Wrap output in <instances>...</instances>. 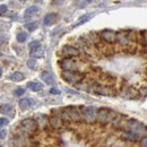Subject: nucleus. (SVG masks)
I'll list each match as a JSON object with an SVG mask.
<instances>
[{
	"label": "nucleus",
	"mask_w": 147,
	"mask_h": 147,
	"mask_svg": "<svg viewBox=\"0 0 147 147\" xmlns=\"http://www.w3.org/2000/svg\"><path fill=\"white\" fill-rule=\"evenodd\" d=\"M115 115H117L115 112H113L110 109H107V108H101L96 112V119L103 125H107L109 122H114Z\"/></svg>",
	"instance_id": "obj_1"
},
{
	"label": "nucleus",
	"mask_w": 147,
	"mask_h": 147,
	"mask_svg": "<svg viewBox=\"0 0 147 147\" xmlns=\"http://www.w3.org/2000/svg\"><path fill=\"white\" fill-rule=\"evenodd\" d=\"M63 80H66L69 84H77L79 82L83 80L84 75L78 71H74V70H63L61 74Z\"/></svg>",
	"instance_id": "obj_2"
},
{
	"label": "nucleus",
	"mask_w": 147,
	"mask_h": 147,
	"mask_svg": "<svg viewBox=\"0 0 147 147\" xmlns=\"http://www.w3.org/2000/svg\"><path fill=\"white\" fill-rule=\"evenodd\" d=\"M63 115L67 117V120H73L76 122L82 121V112L75 107H68L63 111Z\"/></svg>",
	"instance_id": "obj_3"
},
{
	"label": "nucleus",
	"mask_w": 147,
	"mask_h": 147,
	"mask_svg": "<svg viewBox=\"0 0 147 147\" xmlns=\"http://www.w3.org/2000/svg\"><path fill=\"white\" fill-rule=\"evenodd\" d=\"M20 128L26 134H34L37 130V122L33 119H24L20 121Z\"/></svg>",
	"instance_id": "obj_4"
},
{
	"label": "nucleus",
	"mask_w": 147,
	"mask_h": 147,
	"mask_svg": "<svg viewBox=\"0 0 147 147\" xmlns=\"http://www.w3.org/2000/svg\"><path fill=\"white\" fill-rule=\"evenodd\" d=\"M96 112L97 110L94 107H87V108H83L82 112V117H84V120L88 123H94L96 121Z\"/></svg>",
	"instance_id": "obj_5"
},
{
	"label": "nucleus",
	"mask_w": 147,
	"mask_h": 147,
	"mask_svg": "<svg viewBox=\"0 0 147 147\" xmlns=\"http://www.w3.org/2000/svg\"><path fill=\"white\" fill-rule=\"evenodd\" d=\"M61 53L66 55V58H71V57H76L79 55V50L71 45H65L61 50Z\"/></svg>",
	"instance_id": "obj_6"
},
{
	"label": "nucleus",
	"mask_w": 147,
	"mask_h": 147,
	"mask_svg": "<svg viewBox=\"0 0 147 147\" xmlns=\"http://www.w3.org/2000/svg\"><path fill=\"white\" fill-rule=\"evenodd\" d=\"M115 35H117V33L111 31V30H104V31L101 32V37L108 43H114L115 42Z\"/></svg>",
	"instance_id": "obj_7"
},
{
	"label": "nucleus",
	"mask_w": 147,
	"mask_h": 147,
	"mask_svg": "<svg viewBox=\"0 0 147 147\" xmlns=\"http://www.w3.org/2000/svg\"><path fill=\"white\" fill-rule=\"evenodd\" d=\"M59 65H60V67L63 70H74V68L76 66L75 61H74L71 58H65V59H62L59 62Z\"/></svg>",
	"instance_id": "obj_8"
},
{
	"label": "nucleus",
	"mask_w": 147,
	"mask_h": 147,
	"mask_svg": "<svg viewBox=\"0 0 147 147\" xmlns=\"http://www.w3.org/2000/svg\"><path fill=\"white\" fill-rule=\"evenodd\" d=\"M94 92L100 94V95H107V96L112 95V91H111L110 87L101 86V85H95V86H94Z\"/></svg>",
	"instance_id": "obj_9"
},
{
	"label": "nucleus",
	"mask_w": 147,
	"mask_h": 147,
	"mask_svg": "<svg viewBox=\"0 0 147 147\" xmlns=\"http://www.w3.org/2000/svg\"><path fill=\"white\" fill-rule=\"evenodd\" d=\"M0 112L3 113V114H7L9 117H14L15 113H16L15 112V108L13 105H10V104H3V105H1L0 107Z\"/></svg>",
	"instance_id": "obj_10"
},
{
	"label": "nucleus",
	"mask_w": 147,
	"mask_h": 147,
	"mask_svg": "<svg viewBox=\"0 0 147 147\" xmlns=\"http://www.w3.org/2000/svg\"><path fill=\"white\" fill-rule=\"evenodd\" d=\"M128 125H129V127H130V131H134V132H136V134H137V130H138V131H142V129L145 130L144 125H142L140 122H138V121H136V120H130L128 122Z\"/></svg>",
	"instance_id": "obj_11"
},
{
	"label": "nucleus",
	"mask_w": 147,
	"mask_h": 147,
	"mask_svg": "<svg viewBox=\"0 0 147 147\" xmlns=\"http://www.w3.org/2000/svg\"><path fill=\"white\" fill-rule=\"evenodd\" d=\"M41 78L48 85H53L55 84V78H53V76L49 71H42L41 73Z\"/></svg>",
	"instance_id": "obj_12"
},
{
	"label": "nucleus",
	"mask_w": 147,
	"mask_h": 147,
	"mask_svg": "<svg viewBox=\"0 0 147 147\" xmlns=\"http://www.w3.org/2000/svg\"><path fill=\"white\" fill-rule=\"evenodd\" d=\"M57 18H58V16H57V14H55V13L48 14V15L44 17V19H43V24H44L45 26L53 25L55 22H57Z\"/></svg>",
	"instance_id": "obj_13"
},
{
	"label": "nucleus",
	"mask_w": 147,
	"mask_h": 147,
	"mask_svg": "<svg viewBox=\"0 0 147 147\" xmlns=\"http://www.w3.org/2000/svg\"><path fill=\"white\" fill-rule=\"evenodd\" d=\"M33 104H34V101L31 100V98H22V100L19 101V108H20L22 110H27V109H30Z\"/></svg>",
	"instance_id": "obj_14"
},
{
	"label": "nucleus",
	"mask_w": 147,
	"mask_h": 147,
	"mask_svg": "<svg viewBox=\"0 0 147 147\" xmlns=\"http://www.w3.org/2000/svg\"><path fill=\"white\" fill-rule=\"evenodd\" d=\"M50 125L53 127V128L58 129L62 127V118L58 117V115H53L50 118Z\"/></svg>",
	"instance_id": "obj_15"
},
{
	"label": "nucleus",
	"mask_w": 147,
	"mask_h": 147,
	"mask_svg": "<svg viewBox=\"0 0 147 147\" xmlns=\"http://www.w3.org/2000/svg\"><path fill=\"white\" fill-rule=\"evenodd\" d=\"M31 55L33 58H42L44 55V49L41 45L33 48V49H31Z\"/></svg>",
	"instance_id": "obj_16"
},
{
	"label": "nucleus",
	"mask_w": 147,
	"mask_h": 147,
	"mask_svg": "<svg viewBox=\"0 0 147 147\" xmlns=\"http://www.w3.org/2000/svg\"><path fill=\"white\" fill-rule=\"evenodd\" d=\"M26 86H27V88H30L33 92H40L43 88L42 84L41 83H37V82H28L26 84Z\"/></svg>",
	"instance_id": "obj_17"
},
{
	"label": "nucleus",
	"mask_w": 147,
	"mask_h": 147,
	"mask_svg": "<svg viewBox=\"0 0 147 147\" xmlns=\"http://www.w3.org/2000/svg\"><path fill=\"white\" fill-rule=\"evenodd\" d=\"M93 16H94V14H87V15H83L82 17H79V18L77 19V22H76V24L74 25V27H77V26H80V25H83V24L87 23L90 19L92 18Z\"/></svg>",
	"instance_id": "obj_18"
},
{
	"label": "nucleus",
	"mask_w": 147,
	"mask_h": 147,
	"mask_svg": "<svg viewBox=\"0 0 147 147\" xmlns=\"http://www.w3.org/2000/svg\"><path fill=\"white\" fill-rule=\"evenodd\" d=\"M38 10H40V8H38L37 6H31V7H28V8L25 10V14H24V18H25V19L30 18L31 16H33L34 14H36Z\"/></svg>",
	"instance_id": "obj_19"
},
{
	"label": "nucleus",
	"mask_w": 147,
	"mask_h": 147,
	"mask_svg": "<svg viewBox=\"0 0 147 147\" xmlns=\"http://www.w3.org/2000/svg\"><path fill=\"white\" fill-rule=\"evenodd\" d=\"M122 138L126 139V140H129V142H137L139 137H138V135H137L136 132H134V131H128V132L123 134Z\"/></svg>",
	"instance_id": "obj_20"
},
{
	"label": "nucleus",
	"mask_w": 147,
	"mask_h": 147,
	"mask_svg": "<svg viewBox=\"0 0 147 147\" xmlns=\"http://www.w3.org/2000/svg\"><path fill=\"white\" fill-rule=\"evenodd\" d=\"M9 78H10V80H13V82H22L24 78H25V76H24V74L23 73H19V71H16V73L11 74L10 76H9Z\"/></svg>",
	"instance_id": "obj_21"
},
{
	"label": "nucleus",
	"mask_w": 147,
	"mask_h": 147,
	"mask_svg": "<svg viewBox=\"0 0 147 147\" xmlns=\"http://www.w3.org/2000/svg\"><path fill=\"white\" fill-rule=\"evenodd\" d=\"M27 33L26 32H19L18 34H17V36H16V38H17V41H18L19 43H24L26 40H27Z\"/></svg>",
	"instance_id": "obj_22"
},
{
	"label": "nucleus",
	"mask_w": 147,
	"mask_h": 147,
	"mask_svg": "<svg viewBox=\"0 0 147 147\" xmlns=\"http://www.w3.org/2000/svg\"><path fill=\"white\" fill-rule=\"evenodd\" d=\"M25 27L28 30V31H35L37 27H38V23L37 22H33V23H27L26 25H25Z\"/></svg>",
	"instance_id": "obj_23"
},
{
	"label": "nucleus",
	"mask_w": 147,
	"mask_h": 147,
	"mask_svg": "<svg viewBox=\"0 0 147 147\" xmlns=\"http://www.w3.org/2000/svg\"><path fill=\"white\" fill-rule=\"evenodd\" d=\"M27 66H28V68H31V69H35L37 66L36 60H35V59H28V60H27Z\"/></svg>",
	"instance_id": "obj_24"
},
{
	"label": "nucleus",
	"mask_w": 147,
	"mask_h": 147,
	"mask_svg": "<svg viewBox=\"0 0 147 147\" xmlns=\"http://www.w3.org/2000/svg\"><path fill=\"white\" fill-rule=\"evenodd\" d=\"M8 123H9L8 119H6V118H0V128H2V127H5V126H7Z\"/></svg>",
	"instance_id": "obj_25"
},
{
	"label": "nucleus",
	"mask_w": 147,
	"mask_h": 147,
	"mask_svg": "<svg viewBox=\"0 0 147 147\" xmlns=\"http://www.w3.org/2000/svg\"><path fill=\"white\" fill-rule=\"evenodd\" d=\"M24 93H25V90H24V88H17V90L15 91V95H16V96H20V95H24Z\"/></svg>",
	"instance_id": "obj_26"
},
{
	"label": "nucleus",
	"mask_w": 147,
	"mask_h": 147,
	"mask_svg": "<svg viewBox=\"0 0 147 147\" xmlns=\"http://www.w3.org/2000/svg\"><path fill=\"white\" fill-rule=\"evenodd\" d=\"M38 45H41L38 41H33V42H31V43H30V48H31V49L36 48V47H38Z\"/></svg>",
	"instance_id": "obj_27"
},
{
	"label": "nucleus",
	"mask_w": 147,
	"mask_h": 147,
	"mask_svg": "<svg viewBox=\"0 0 147 147\" xmlns=\"http://www.w3.org/2000/svg\"><path fill=\"white\" fill-rule=\"evenodd\" d=\"M7 9H8V7H7L6 5H0V14L6 13V11H7Z\"/></svg>",
	"instance_id": "obj_28"
},
{
	"label": "nucleus",
	"mask_w": 147,
	"mask_h": 147,
	"mask_svg": "<svg viewBox=\"0 0 147 147\" xmlns=\"http://www.w3.org/2000/svg\"><path fill=\"white\" fill-rule=\"evenodd\" d=\"M50 93L57 95V94H60V90H58V88H55V87H52V88L50 90Z\"/></svg>",
	"instance_id": "obj_29"
},
{
	"label": "nucleus",
	"mask_w": 147,
	"mask_h": 147,
	"mask_svg": "<svg viewBox=\"0 0 147 147\" xmlns=\"http://www.w3.org/2000/svg\"><path fill=\"white\" fill-rule=\"evenodd\" d=\"M146 143H147V137L146 136H144V137H143V140L140 142V145H142L143 147H146L147 146Z\"/></svg>",
	"instance_id": "obj_30"
},
{
	"label": "nucleus",
	"mask_w": 147,
	"mask_h": 147,
	"mask_svg": "<svg viewBox=\"0 0 147 147\" xmlns=\"http://www.w3.org/2000/svg\"><path fill=\"white\" fill-rule=\"evenodd\" d=\"M142 34H143V43H144V45L146 44V31L144 30L143 32H142Z\"/></svg>",
	"instance_id": "obj_31"
},
{
	"label": "nucleus",
	"mask_w": 147,
	"mask_h": 147,
	"mask_svg": "<svg viewBox=\"0 0 147 147\" xmlns=\"http://www.w3.org/2000/svg\"><path fill=\"white\" fill-rule=\"evenodd\" d=\"M6 134H7L6 130H3V129L0 130V138H5V137H6Z\"/></svg>",
	"instance_id": "obj_32"
},
{
	"label": "nucleus",
	"mask_w": 147,
	"mask_h": 147,
	"mask_svg": "<svg viewBox=\"0 0 147 147\" xmlns=\"http://www.w3.org/2000/svg\"><path fill=\"white\" fill-rule=\"evenodd\" d=\"M5 42H6V36L0 35V45H1V44H3Z\"/></svg>",
	"instance_id": "obj_33"
},
{
	"label": "nucleus",
	"mask_w": 147,
	"mask_h": 147,
	"mask_svg": "<svg viewBox=\"0 0 147 147\" xmlns=\"http://www.w3.org/2000/svg\"><path fill=\"white\" fill-rule=\"evenodd\" d=\"M2 75V70H1V68H0V76Z\"/></svg>",
	"instance_id": "obj_34"
},
{
	"label": "nucleus",
	"mask_w": 147,
	"mask_h": 147,
	"mask_svg": "<svg viewBox=\"0 0 147 147\" xmlns=\"http://www.w3.org/2000/svg\"><path fill=\"white\" fill-rule=\"evenodd\" d=\"M2 55H3V53H2L1 51H0V57H2Z\"/></svg>",
	"instance_id": "obj_35"
},
{
	"label": "nucleus",
	"mask_w": 147,
	"mask_h": 147,
	"mask_svg": "<svg viewBox=\"0 0 147 147\" xmlns=\"http://www.w3.org/2000/svg\"><path fill=\"white\" fill-rule=\"evenodd\" d=\"M19 1H22V2H25V1H27V0H19Z\"/></svg>",
	"instance_id": "obj_36"
},
{
	"label": "nucleus",
	"mask_w": 147,
	"mask_h": 147,
	"mask_svg": "<svg viewBox=\"0 0 147 147\" xmlns=\"http://www.w3.org/2000/svg\"><path fill=\"white\" fill-rule=\"evenodd\" d=\"M91 1H93V0H86V2H91Z\"/></svg>",
	"instance_id": "obj_37"
},
{
	"label": "nucleus",
	"mask_w": 147,
	"mask_h": 147,
	"mask_svg": "<svg viewBox=\"0 0 147 147\" xmlns=\"http://www.w3.org/2000/svg\"><path fill=\"white\" fill-rule=\"evenodd\" d=\"M36 1H40V0H36Z\"/></svg>",
	"instance_id": "obj_38"
}]
</instances>
